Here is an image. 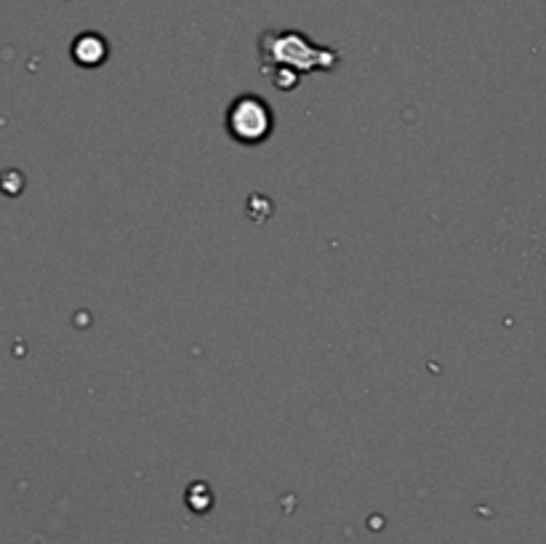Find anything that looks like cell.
<instances>
[{
  "label": "cell",
  "mask_w": 546,
  "mask_h": 544,
  "mask_svg": "<svg viewBox=\"0 0 546 544\" xmlns=\"http://www.w3.org/2000/svg\"><path fill=\"white\" fill-rule=\"evenodd\" d=\"M227 131L238 142L256 144L272 131V112L259 96H240L227 110Z\"/></svg>",
  "instance_id": "1"
}]
</instances>
